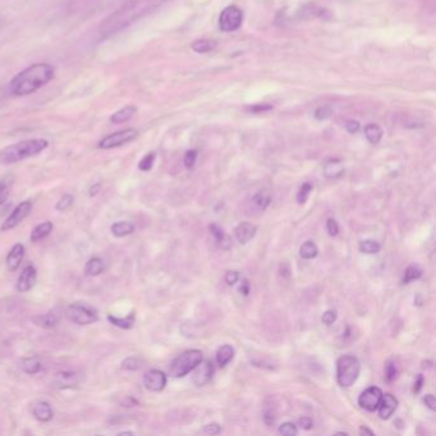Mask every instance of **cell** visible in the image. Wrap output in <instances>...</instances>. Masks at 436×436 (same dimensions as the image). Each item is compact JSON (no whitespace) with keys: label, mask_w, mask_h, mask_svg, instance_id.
<instances>
[{"label":"cell","mask_w":436,"mask_h":436,"mask_svg":"<svg viewBox=\"0 0 436 436\" xmlns=\"http://www.w3.org/2000/svg\"><path fill=\"white\" fill-rule=\"evenodd\" d=\"M79 381H80V375L76 371H59L54 378V384L60 389L73 388L79 384Z\"/></svg>","instance_id":"14"},{"label":"cell","mask_w":436,"mask_h":436,"mask_svg":"<svg viewBox=\"0 0 436 436\" xmlns=\"http://www.w3.org/2000/svg\"><path fill=\"white\" fill-rule=\"evenodd\" d=\"M220 431H222V429H220L218 423H209L203 429V432L207 434V435H218V434H220Z\"/></svg>","instance_id":"45"},{"label":"cell","mask_w":436,"mask_h":436,"mask_svg":"<svg viewBox=\"0 0 436 436\" xmlns=\"http://www.w3.org/2000/svg\"><path fill=\"white\" fill-rule=\"evenodd\" d=\"M313 189V187L311 183H305V184L301 187L299 195H297V201H299V204H305L306 200H307L308 195L311 193Z\"/></svg>","instance_id":"39"},{"label":"cell","mask_w":436,"mask_h":436,"mask_svg":"<svg viewBox=\"0 0 436 436\" xmlns=\"http://www.w3.org/2000/svg\"><path fill=\"white\" fill-rule=\"evenodd\" d=\"M122 404H123V407H133L137 404V400L132 398V397H127V398H124Z\"/></svg>","instance_id":"52"},{"label":"cell","mask_w":436,"mask_h":436,"mask_svg":"<svg viewBox=\"0 0 436 436\" xmlns=\"http://www.w3.org/2000/svg\"><path fill=\"white\" fill-rule=\"evenodd\" d=\"M270 201H271V195H270L269 191H266V189L259 191L252 197V204L256 206V209H259L260 211L265 210L269 206Z\"/></svg>","instance_id":"29"},{"label":"cell","mask_w":436,"mask_h":436,"mask_svg":"<svg viewBox=\"0 0 436 436\" xmlns=\"http://www.w3.org/2000/svg\"><path fill=\"white\" fill-rule=\"evenodd\" d=\"M243 21V13L236 6L226 7L219 17V27L224 32H234L240 29Z\"/></svg>","instance_id":"8"},{"label":"cell","mask_w":436,"mask_h":436,"mask_svg":"<svg viewBox=\"0 0 436 436\" xmlns=\"http://www.w3.org/2000/svg\"><path fill=\"white\" fill-rule=\"evenodd\" d=\"M380 248H381L380 243L374 240H362L361 245H360V250H361V252H364V254H378L379 251H380Z\"/></svg>","instance_id":"34"},{"label":"cell","mask_w":436,"mask_h":436,"mask_svg":"<svg viewBox=\"0 0 436 436\" xmlns=\"http://www.w3.org/2000/svg\"><path fill=\"white\" fill-rule=\"evenodd\" d=\"M25 251L26 248L22 243H15L12 250L9 251L7 256V266L11 271H15L21 266L25 257Z\"/></svg>","instance_id":"16"},{"label":"cell","mask_w":436,"mask_h":436,"mask_svg":"<svg viewBox=\"0 0 436 436\" xmlns=\"http://www.w3.org/2000/svg\"><path fill=\"white\" fill-rule=\"evenodd\" d=\"M165 1L167 0H125L121 8L102 21L99 31L102 36L116 35Z\"/></svg>","instance_id":"1"},{"label":"cell","mask_w":436,"mask_h":436,"mask_svg":"<svg viewBox=\"0 0 436 436\" xmlns=\"http://www.w3.org/2000/svg\"><path fill=\"white\" fill-rule=\"evenodd\" d=\"M279 432L284 436H294L297 435L299 430L294 423L284 422L283 425H280V428H279Z\"/></svg>","instance_id":"38"},{"label":"cell","mask_w":436,"mask_h":436,"mask_svg":"<svg viewBox=\"0 0 436 436\" xmlns=\"http://www.w3.org/2000/svg\"><path fill=\"white\" fill-rule=\"evenodd\" d=\"M422 276V269L418 265H411L407 269L404 270V275H403V283L408 284L414 280L420 279Z\"/></svg>","instance_id":"32"},{"label":"cell","mask_w":436,"mask_h":436,"mask_svg":"<svg viewBox=\"0 0 436 436\" xmlns=\"http://www.w3.org/2000/svg\"><path fill=\"white\" fill-rule=\"evenodd\" d=\"M299 254H301L302 259L311 260V259H315L318 256L319 250H318L316 245L313 242L308 240V242H306L305 245H302V247L299 250Z\"/></svg>","instance_id":"31"},{"label":"cell","mask_w":436,"mask_h":436,"mask_svg":"<svg viewBox=\"0 0 436 436\" xmlns=\"http://www.w3.org/2000/svg\"><path fill=\"white\" fill-rule=\"evenodd\" d=\"M335 320H336V313L334 310H329L321 318L322 324H325V325H332V324H334Z\"/></svg>","instance_id":"43"},{"label":"cell","mask_w":436,"mask_h":436,"mask_svg":"<svg viewBox=\"0 0 436 436\" xmlns=\"http://www.w3.org/2000/svg\"><path fill=\"white\" fill-rule=\"evenodd\" d=\"M59 320H60V313L55 310L32 318V322L37 327H43V329H53V327H57Z\"/></svg>","instance_id":"17"},{"label":"cell","mask_w":436,"mask_h":436,"mask_svg":"<svg viewBox=\"0 0 436 436\" xmlns=\"http://www.w3.org/2000/svg\"><path fill=\"white\" fill-rule=\"evenodd\" d=\"M118 435H133L132 431H123V432H119Z\"/></svg>","instance_id":"58"},{"label":"cell","mask_w":436,"mask_h":436,"mask_svg":"<svg viewBox=\"0 0 436 436\" xmlns=\"http://www.w3.org/2000/svg\"><path fill=\"white\" fill-rule=\"evenodd\" d=\"M343 173H344V167H343L342 161L338 159L327 161V164L324 165V175L327 178L336 179L342 177Z\"/></svg>","instance_id":"22"},{"label":"cell","mask_w":436,"mask_h":436,"mask_svg":"<svg viewBox=\"0 0 436 436\" xmlns=\"http://www.w3.org/2000/svg\"><path fill=\"white\" fill-rule=\"evenodd\" d=\"M299 426L301 429L311 430L313 429V418L310 417H301L299 420Z\"/></svg>","instance_id":"47"},{"label":"cell","mask_w":436,"mask_h":436,"mask_svg":"<svg viewBox=\"0 0 436 436\" xmlns=\"http://www.w3.org/2000/svg\"><path fill=\"white\" fill-rule=\"evenodd\" d=\"M49 147V141L44 138H31L8 146L0 151V164L9 165L18 161L36 156Z\"/></svg>","instance_id":"3"},{"label":"cell","mask_w":436,"mask_h":436,"mask_svg":"<svg viewBox=\"0 0 436 436\" xmlns=\"http://www.w3.org/2000/svg\"><path fill=\"white\" fill-rule=\"evenodd\" d=\"M154 161H155V154H147V155H145V156L141 159V161L138 163V169L142 170V172H149V170H151V168H153Z\"/></svg>","instance_id":"36"},{"label":"cell","mask_w":436,"mask_h":436,"mask_svg":"<svg viewBox=\"0 0 436 436\" xmlns=\"http://www.w3.org/2000/svg\"><path fill=\"white\" fill-rule=\"evenodd\" d=\"M397 407H398V400L394 395L389 394V393L386 395L383 394V398H381V402H380L378 408L380 418H383V420L390 418V416L395 412Z\"/></svg>","instance_id":"15"},{"label":"cell","mask_w":436,"mask_h":436,"mask_svg":"<svg viewBox=\"0 0 436 436\" xmlns=\"http://www.w3.org/2000/svg\"><path fill=\"white\" fill-rule=\"evenodd\" d=\"M15 183V175H6L0 178V206L4 204L11 195V189Z\"/></svg>","instance_id":"26"},{"label":"cell","mask_w":436,"mask_h":436,"mask_svg":"<svg viewBox=\"0 0 436 436\" xmlns=\"http://www.w3.org/2000/svg\"><path fill=\"white\" fill-rule=\"evenodd\" d=\"M54 229V226L51 222H44V223H40L39 226H35L31 232L29 236V240L31 242H39V240H44L46 238Z\"/></svg>","instance_id":"23"},{"label":"cell","mask_w":436,"mask_h":436,"mask_svg":"<svg viewBox=\"0 0 436 436\" xmlns=\"http://www.w3.org/2000/svg\"><path fill=\"white\" fill-rule=\"evenodd\" d=\"M203 361V352L198 349H189L175 358L170 365L169 374L173 378H183L191 371L195 370L197 365Z\"/></svg>","instance_id":"5"},{"label":"cell","mask_w":436,"mask_h":436,"mask_svg":"<svg viewBox=\"0 0 436 436\" xmlns=\"http://www.w3.org/2000/svg\"><path fill=\"white\" fill-rule=\"evenodd\" d=\"M110 231L116 238H123L135 232V224L131 222H116L111 226Z\"/></svg>","instance_id":"25"},{"label":"cell","mask_w":436,"mask_h":436,"mask_svg":"<svg viewBox=\"0 0 436 436\" xmlns=\"http://www.w3.org/2000/svg\"><path fill=\"white\" fill-rule=\"evenodd\" d=\"M215 44L210 40H197L192 44V49L196 53H207V51L212 50Z\"/></svg>","instance_id":"35"},{"label":"cell","mask_w":436,"mask_h":436,"mask_svg":"<svg viewBox=\"0 0 436 436\" xmlns=\"http://www.w3.org/2000/svg\"><path fill=\"white\" fill-rule=\"evenodd\" d=\"M361 372V364L355 356H342L336 361V381L342 388L356 383Z\"/></svg>","instance_id":"4"},{"label":"cell","mask_w":436,"mask_h":436,"mask_svg":"<svg viewBox=\"0 0 436 436\" xmlns=\"http://www.w3.org/2000/svg\"><path fill=\"white\" fill-rule=\"evenodd\" d=\"M271 109V107L270 105H259V107H254V108H251L252 111H265V110Z\"/></svg>","instance_id":"56"},{"label":"cell","mask_w":436,"mask_h":436,"mask_svg":"<svg viewBox=\"0 0 436 436\" xmlns=\"http://www.w3.org/2000/svg\"><path fill=\"white\" fill-rule=\"evenodd\" d=\"M264 421H265V423H268V425H271V423H274L275 418H274V416H273L271 412H266V414H264Z\"/></svg>","instance_id":"55"},{"label":"cell","mask_w":436,"mask_h":436,"mask_svg":"<svg viewBox=\"0 0 436 436\" xmlns=\"http://www.w3.org/2000/svg\"><path fill=\"white\" fill-rule=\"evenodd\" d=\"M37 280V270L32 264H29L23 268L22 273L18 276L17 280V291L20 293H26L31 291Z\"/></svg>","instance_id":"11"},{"label":"cell","mask_w":436,"mask_h":436,"mask_svg":"<svg viewBox=\"0 0 436 436\" xmlns=\"http://www.w3.org/2000/svg\"><path fill=\"white\" fill-rule=\"evenodd\" d=\"M144 366V361L139 357H128L122 362V369L125 371H137Z\"/></svg>","instance_id":"33"},{"label":"cell","mask_w":436,"mask_h":436,"mask_svg":"<svg viewBox=\"0 0 436 436\" xmlns=\"http://www.w3.org/2000/svg\"><path fill=\"white\" fill-rule=\"evenodd\" d=\"M66 318L76 325H91L99 321V313L88 304L76 302L67 307Z\"/></svg>","instance_id":"6"},{"label":"cell","mask_w":436,"mask_h":436,"mask_svg":"<svg viewBox=\"0 0 436 436\" xmlns=\"http://www.w3.org/2000/svg\"><path fill=\"white\" fill-rule=\"evenodd\" d=\"M214 375V365L210 360L201 361L200 364L195 367V374H193V383L197 386H204L210 381Z\"/></svg>","instance_id":"13"},{"label":"cell","mask_w":436,"mask_h":436,"mask_svg":"<svg viewBox=\"0 0 436 436\" xmlns=\"http://www.w3.org/2000/svg\"><path fill=\"white\" fill-rule=\"evenodd\" d=\"M315 116H316L318 119L324 121V119H327L329 116H332V109H330L329 107H324V108L316 110V114H315Z\"/></svg>","instance_id":"46"},{"label":"cell","mask_w":436,"mask_h":436,"mask_svg":"<svg viewBox=\"0 0 436 436\" xmlns=\"http://www.w3.org/2000/svg\"><path fill=\"white\" fill-rule=\"evenodd\" d=\"M144 386L150 392H161L167 386V375L161 370L147 371L144 376Z\"/></svg>","instance_id":"12"},{"label":"cell","mask_w":436,"mask_h":436,"mask_svg":"<svg viewBox=\"0 0 436 436\" xmlns=\"http://www.w3.org/2000/svg\"><path fill=\"white\" fill-rule=\"evenodd\" d=\"M360 434L361 435H374V431H371L370 429H367V428H365V426H361V429H360Z\"/></svg>","instance_id":"57"},{"label":"cell","mask_w":436,"mask_h":436,"mask_svg":"<svg viewBox=\"0 0 436 436\" xmlns=\"http://www.w3.org/2000/svg\"><path fill=\"white\" fill-rule=\"evenodd\" d=\"M346 128L349 133H356L360 130V123L356 121H349L348 123L346 124Z\"/></svg>","instance_id":"50"},{"label":"cell","mask_w":436,"mask_h":436,"mask_svg":"<svg viewBox=\"0 0 436 436\" xmlns=\"http://www.w3.org/2000/svg\"><path fill=\"white\" fill-rule=\"evenodd\" d=\"M31 211H32V203L29 200L17 205L13 211L11 212V215L3 223V226H0V231L7 232V231H11L15 226H20L23 220L29 217Z\"/></svg>","instance_id":"9"},{"label":"cell","mask_w":436,"mask_h":436,"mask_svg":"<svg viewBox=\"0 0 436 436\" xmlns=\"http://www.w3.org/2000/svg\"><path fill=\"white\" fill-rule=\"evenodd\" d=\"M136 111H137L136 107L127 105V107L118 110L113 116H110V122L114 124L125 123V122H128L131 119L132 116L136 114Z\"/></svg>","instance_id":"21"},{"label":"cell","mask_w":436,"mask_h":436,"mask_svg":"<svg viewBox=\"0 0 436 436\" xmlns=\"http://www.w3.org/2000/svg\"><path fill=\"white\" fill-rule=\"evenodd\" d=\"M54 77L55 67L49 63H35L12 79L9 90L15 96H29L44 88Z\"/></svg>","instance_id":"2"},{"label":"cell","mask_w":436,"mask_h":436,"mask_svg":"<svg viewBox=\"0 0 436 436\" xmlns=\"http://www.w3.org/2000/svg\"><path fill=\"white\" fill-rule=\"evenodd\" d=\"M327 229L332 237H334V236H336V234L339 233V226H338V223H336L335 219H329V220H327Z\"/></svg>","instance_id":"44"},{"label":"cell","mask_w":436,"mask_h":436,"mask_svg":"<svg viewBox=\"0 0 436 436\" xmlns=\"http://www.w3.org/2000/svg\"><path fill=\"white\" fill-rule=\"evenodd\" d=\"M32 414L37 421L49 422L54 417L53 408L48 402H37L36 404L32 408Z\"/></svg>","instance_id":"19"},{"label":"cell","mask_w":436,"mask_h":436,"mask_svg":"<svg viewBox=\"0 0 436 436\" xmlns=\"http://www.w3.org/2000/svg\"><path fill=\"white\" fill-rule=\"evenodd\" d=\"M240 292L242 294H245V296H247L248 293H250V283H248L247 279H243V280L240 282Z\"/></svg>","instance_id":"51"},{"label":"cell","mask_w":436,"mask_h":436,"mask_svg":"<svg viewBox=\"0 0 436 436\" xmlns=\"http://www.w3.org/2000/svg\"><path fill=\"white\" fill-rule=\"evenodd\" d=\"M240 280V274L237 271H228L226 274V282L229 285H234Z\"/></svg>","instance_id":"48"},{"label":"cell","mask_w":436,"mask_h":436,"mask_svg":"<svg viewBox=\"0 0 436 436\" xmlns=\"http://www.w3.org/2000/svg\"><path fill=\"white\" fill-rule=\"evenodd\" d=\"M105 269V265L100 257H91L85 265V274L88 276H97Z\"/></svg>","instance_id":"27"},{"label":"cell","mask_w":436,"mask_h":436,"mask_svg":"<svg viewBox=\"0 0 436 436\" xmlns=\"http://www.w3.org/2000/svg\"><path fill=\"white\" fill-rule=\"evenodd\" d=\"M422 386H423V376H422V375H418V376H417V381L414 383V392H420L422 389Z\"/></svg>","instance_id":"53"},{"label":"cell","mask_w":436,"mask_h":436,"mask_svg":"<svg viewBox=\"0 0 436 436\" xmlns=\"http://www.w3.org/2000/svg\"><path fill=\"white\" fill-rule=\"evenodd\" d=\"M234 357V348L229 344H224L218 349V353H217V361L220 367H226V365L229 364Z\"/></svg>","instance_id":"28"},{"label":"cell","mask_w":436,"mask_h":436,"mask_svg":"<svg viewBox=\"0 0 436 436\" xmlns=\"http://www.w3.org/2000/svg\"><path fill=\"white\" fill-rule=\"evenodd\" d=\"M100 189H102V184H100V183H97V184H94V186H93V187L90 189V191H88V196H96V195H97V193L100 192Z\"/></svg>","instance_id":"54"},{"label":"cell","mask_w":436,"mask_h":436,"mask_svg":"<svg viewBox=\"0 0 436 436\" xmlns=\"http://www.w3.org/2000/svg\"><path fill=\"white\" fill-rule=\"evenodd\" d=\"M73 203H74V196H73V195H69V193H67V195H64V196L59 200L58 204L55 206V209L58 211L68 210V209L72 206Z\"/></svg>","instance_id":"37"},{"label":"cell","mask_w":436,"mask_h":436,"mask_svg":"<svg viewBox=\"0 0 436 436\" xmlns=\"http://www.w3.org/2000/svg\"><path fill=\"white\" fill-rule=\"evenodd\" d=\"M108 320L114 325V327H119V329H123V330H130L132 327H135V322H136V313L132 311L128 316L125 318H116L113 315L108 316Z\"/></svg>","instance_id":"24"},{"label":"cell","mask_w":436,"mask_h":436,"mask_svg":"<svg viewBox=\"0 0 436 436\" xmlns=\"http://www.w3.org/2000/svg\"><path fill=\"white\" fill-rule=\"evenodd\" d=\"M397 374H398V369H397V366L394 362H388L386 367V381H389V383H392L393 380H395L397 378Z\"/></svg>","instance_id":"40"},{"label":"cell","mask_w":436,"mask_h":436,"mask_svg":"<svg viewBox=\"0 0 436 436\" xmlns=\"http://www.w3.org/2000/svg\"><path fill=\"white\" fill-rule=\"evenodd\" d=\"M209 228H210L211 234L214 236L215 240H217L218 243H223L224 240H226V234L223 232V229H222L220 226H217V224H211Z\"/></svg>","instance_id":"41"},{"label":"cell","mask_w":436,"mask_h":436,"mask_svg":"<svg viewBox=\"0 0 436 436\" xmlns=\"http://www.w3.org/2000/svg\"><path fill=\"white\" fill-rule=\"evenodd\" d=\"M256 232H257V226L251 224V223H240V226H237V228L234 229L236 238L242 245H246L252 240Z\"/></svg>","instance_id":"18"},{"label":"cell","mask_w":436,"mask_h":436,"mask_svg":"<svg viewBox=\"0 0 436 436\" xmlns=\"http://www.w3.org/2000/svg\"><path fill=\"white\" fill-rule=\"evenodd\" d=\"M365 135H366V138L370 141L371 144L376 145V144L380 142L381 137H383V131H381V128L379 127L378 124H369L365 128Z\"/></svg>","instance_id":"30"},{"label":"cell","mask_w":436,"mask_h":436,"mask_svg":"<svg viewBox=\"0 0 436 436\" xmlns=\"http://www.w3.org/2000/svg\"><path fill=\"white\" fill-rule=\"evenodd\" d=\"M137 136L138 131L135 128H127V130H122V131L114 132V133L108 135L107 137L102 138V141L99 142V149L111 150L116 147H121V146L130 144L133 139H136Z\"/></svg>","instance_id":"7"},{"label":"cell","mask_w":436,"mask_h":436,"mask_svg":"<svg viewBox=\"0 0 436 436\" xmlns=\"http://www.w3.org/2000/svg\"><path fill=\"white\" fill-rule=\"evenodd\" d=\"M21 369L29 375H36L44 369V364L39 357H27L21 361Z\"/></svg>","instance_id":"20"},{"label":"cell","mask_w":436,"mask_h":436,"mask_svg":"<svg viewBox=\"0 0 436 436\" xmlns=\"http://www.w3.org/2000/svg\"><path fill=\"white\" fill-rule=\"evenodd\" d=\"M381 398H383L381 389L378 386H370L361 393V395L358 398V404H360V407L364 408L366 411L374 412L378 409Z\"/></svg>","instance_id":"10"},{"label":"cell","mask_w":436,"mask_h":436,"mask_svg":"<svg viewBox=\"0 0 436 436\" xmlns=\"http://www.w3.org/2000/svg\"><path fill=\"white\" fill-rule=\"evenodd\" d=\"M197 161V151L195 150H189L184 155V165L187 169H192V168L195 167V164H196Z\"/></svg>","instance_id":"42"},{"label":"cell","mask_w":436,"mask_h":436,"mask_svg":"<svg viewBox=\"0 0 436 436\" xmlns=\"http://www.w3.org/2000/svg\"><path fill=\"white\" fill-rule=\"evenodd\" d=\"M423 403L428 406L429 409H431L432 412L436 409V400L435 397L432 394H428L423 397Z\"/></svg>","instance_id":"49"}]
</instances>
